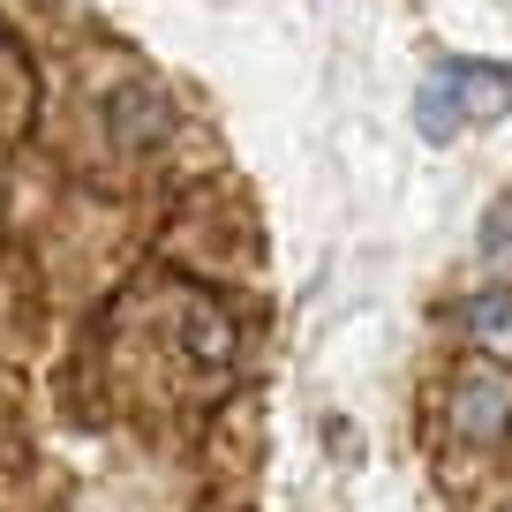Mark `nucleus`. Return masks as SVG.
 I'll list each match as a JSON object with an SVG mask.
<instances>
[{
	"label": "nucleus",
	"mask_w": 512,
	"mask_h": 512,
	"mask_svg": "<svg viewBox=\"0 0 512 512\" xmlns=\"http://www.w3.org/2000/svg\"><path fill=\"white\" fill-rule=\"evenodd\" d=\"M512 113V61H475V53H445L430 76L415 83V128L422 144H460L467 128H490Z\"/></svg>",
	"instance_id": "obj_1"
},
{
	"label": "nucleus",
	"mask_w": 512,
	"mask_h": 512,
	"mask_svg": "<svg viewBox=\"0 0 512 512\" xmlns=\"http://www.w3.org/2000/svg\"><path fill=\"white\" fill-rule=\"evenodd\" d=\"M505 422H512V384L490 377V369H467L445 400V430L460 445H490V437H505Z\"/></svg>",
	"instance_id": "obj_2"
},
{
	"label": "nucleus",
	"mask_w": 512,
	"mask_h": 512,
	"mask_svg": "<svg viewBox=\"0 0 512 512\" xmlns=\"http://www.w3.org/2000/svg\"><path fill=\"white\" fill-rule=\"evenodd\" d=\"M467 332L482 339V347H497V354H512V287H482V294H467Z\"/></svg>",
	"instance_id": "obj_3"
},
{
	"label": "nucleus",
	"mask_w": 512,
	"mask_h": 512,
	"mask_svg": "<svg viewBox=\"0 0 512 512\" xmlns=\"http://www.w3.org/2000/svg\"><path fill=\"white\" fill-rule=\"evenodd\" d=\"M475 249H482V264L512 272V196H497V204L482 211V226H475Z\"/></svg>",
	"instance_id": "obj_4"
},
{
	"label": "nucleus",
	"mask_w": 512,
	"mask_h": 512,
	"mask_svg": "<svg viewBox=\"0 0 512 512\" xmlns=\"http://www.w3.org/2000/svg\"><path fill=\"white\" fill-rule=\"evenodd\" d=\"M189 354L196 362H226V354H234V332H226L219 309H196L189 317Z\"/></svg>",
	"instance_id": "obj_5"
}]
</instances>
